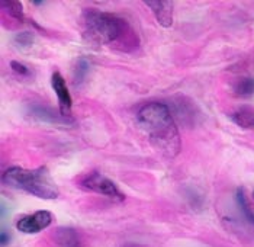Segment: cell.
<instances>
[{
  "mask_svg": "<svg viewBox=\"0 0 254 247\" xmlns=\"http://www.w3.org/2000/svg\"><path fill=\"white\" fill-rule=\"evenodd\" d=\"M121 247H148V246L141 245V243H125V245H122Z\"/></svg>",
  "mask_w": 254,
  "mask_h": 247,
  "instance_id": "19",
  "label": "cell"
},
{
  "mask_svg": "<svg viewBox=\"0 0 254 247\" xmlns=\"http://www.w3.org/2000/svg\"><path fill=\"white\" fill-rule=\"evenodd\" d=\"M175 106V112H176L177 118L185 122V124H196V105L189 100L188 97H180L175 100V103H172Z\"/></svg>",
  "mask_w": 254,
  "mask_h": 247,
  "instance_id": "8",
  "label": "cell"
},
{
  "mask_svg": "<svg viewBox=\"0 0 254 247\" xmlns=\"http://www.w3.org/2000/svg\"><path fill=\"white\" fill-rule=\"evenodd\" d=\"M145 6L151 9L156 20L164 28L173 25V3L169 0H150L145 1Z\"/></svg>",
  "mask_w": 254,
  "mask_h": 247,
  "instance_id": "7",
  "label": "cell"
},
{
  "mask_svg": "<svg viewBox=\"0 0 254 247\" xmlns=\"http://www.w3.org/2000/svg\"><path fill=\"white\" fill-rule=\"evenodd\" d=\"M10 67H12V70H13L15 73H18L19 76H31V70H29L25 64L19 63V61H12V63H10Z\"/></svg>",
  "mask_w": 254,
  "mask_h": 247,
  "instance_id": "17",
  "label": "cell"
},
{
  "mask_svg": "<svg viewBox=\"0 0 254 247\" xmlns=\"http://www.w3.org/2000/svg\"><path fill=\"white\" fill-rule=\"evenodd\" d=\"M9 240H10V237L7 236V233L6 231H1V234H0V243H1V246H6L9 243Z\"/></svg>",
  "mask_w": 254,
  "mask_h": 247,
  "instance_id": "18",
  "label": "cell"
},
{
  "mask_svg": "<svg viewBox=\"0 0 254 247\" xmlns=\"http://www.w3.org/2000/svg\"><path fill=\"white\" fill-rule=\"evenodd\" d=\"M235 199H237V204H238V208L241 211V214L244 215V218L254 226V211L250 207V202L247 199V195H246V190L243 188H238L237 193H235Z\"/></svg>",
  "mask_w": 254,
  "mask_h": 247,
  "instance_id": "13",
  "label": "cell"
},
{
  "mask_svg": "<svg viewBox=\"0 0 254 247\" xmlns=\"http://www.w3.org/2000/svg\"><path fill=\"white\" fill-rule=\"evenodd\" d=\"M253 198H254V193H253Z\"/></svg>",
  "mask_w": 254,
  "mask_h": 247,
  "instance_id": "20",
  "label": "cell"
},
{
  "mask_svg": "<svg viewBox=\"0 0 254 247\" xmlns=\"http://www.w3.org/2000/svg\"><path fill=\"white\" fill-rule=\"evenodd\" d=\"M31 115L35 119H38L41 122H47V124H70V122H73V119L64 118L61 114H56L53 109L39 106V105L31 108Z\"/></svg>",
  "mask_w": 254,
  "mask_h": 247,
  "instance_id": "9",
  "label": "cell"
},
{
  "mask_svg": "<svg viewBox=\"0 0 254 247\" xmlns=\"http://www.w3.org/2000/svg\"><path fill=\"white\" fill-rule=\"evenodd\" d=\"M54 240L60 247H80L77 233L73 228H57L54 231Z\"/></svg>",
  "mask_w": 254,
  "mask_h": 247,
  "instance_id": "11",
  "label": "cell"
},
{
  "mask_svg": "<svg viewBox=\"0 0 254 247\" xmlns=\"http://www.w3.org/2000/svg\"><path fill=\"white\" fill-rule=\"evenodd\" d=\"M137 122L157 152L170 159L176 157L180 153V135L173 114L166 103H144L138 109Z\"/></svg>",
  "mask_w": 254,
  "mask_h": 247,
  "instance_id": "2",
  "label": "cell"
},
{
  "mask_svg": "<svg viewBox=\"0 0 254 247\" xmlns=\"http://www.w3.org/2000/svg\"><path fill=\"white\" fill-rule=\"evenodd\" d=\"M53 223V215L48 211H37L31 215H25L16 223L18 231L23 234H37L50 227Z\"/></svg>",
  "mask_w": 254,
  "mask_h": 247,
  "instance_id": "5",
  "label": "cell"
},
{
  "mask_svg": "<svg viewBox=\"0 0 254 247\" xmlns=\"http://www.w3.org/2000/svg\"><path fill=\"white\" fill-rule=\"evenodd\" d=\"M15 42L20 48H29L34 44V35L31 32H20V34H16Z\"/></svg>",
  "mask_w": 254,
  "mask_h": 247,
  "instance_id": "16",
  "label": "cell"
},
{
  "mask_svg": "<svg viewBox=\"0 0 254 247\" xmlns=\"http://www.w3.org/2000/svg\"><path fill=\"white\" fill-rule=\"evenodd\" d=\"M80 25L84 38L96 45H109L131 53L139 45L137 32L125 19L98 9H86L81 13Z\"/></svg>",
  "mask_w": 254,
  "mask_h": 247,
  "instance_id": "1",
  "label": "cell"
},
{
  "mask_svg": "<svg viewBox=\"0 0 254 247\" xmlns=\"http://www.w3.org/2000/svg\"><path fill=\"white\" fill-rule=\"evenodd\" d=\"M231 119L235 125L243 130L254 133V108L252 106H241L231 114Z\"/></svg>",
  "mask_w": 254,
  "mask_h": 247,
  "instance_id": "10",
  "label": "cell"
},
{
  "mask_svg": "<svg viewBox=\"0 0 254 247\" xmlns=\"http://www.w3.org/2000/svg\"><path fill=\"white\" fill-rule=\"evenodd\" d=\"M90 72V63L86 57H80L76 63V67H74V83L76 84H81L86 77Z\"/></svg>",
  "mask_w": 254,
  "mask_h": 247,
  "instance_id": "15",
  "label": "cell"
},
{
  "mask_svg": "<svg viewBox=\"0 0 254 247\" xmlns=\"http://www.w3.org/2000/svg\"><path fill=\"white\" fill-rule=\"evenodd\" d=\"M51 86L56 92V95L59 97V106L60 114L64 118L71 119V108H73V99L71 95L67 89V83L64 80V77L61 76V73L54 72L51 76Z\"/></svg>",
  "mask_w": 254,
  "mask_h": 247,
  "instance_id": "6",
  "label": "cell"
},
{
  "mask_svg": "<svg viewBox=\"0 0 254 247\" xmlns=\"http://www.w3.org/2000/svg\"><path fill=\"white\" fill-rule=\"evenodd\" d=\"M77 186L80 189L103 195L114 202L125 201V195L119 190L117 185L99 171H89L77 177Z\"/></svg>",
  "mask_w": 254,
  "mask_h": 247,
  "instance_id": "4",
  "label": "cell"
},
{
  "mask_svg": "<svg viewBox=\"0 0 254 247\" xmlns=\"http://www.w3.org/2000/svg\"><path fill=\"white\" fill-rule=\"evenodd\" d=\"M0 7L3 10V13L9 15L12 19L22 23L25 20V15H23V6L20 1L16 0H1L0 1Z\"/></svg>",
  "mask_w": 254,
  "mask_h": 247,
  "instance_id": "12",
  "label": "cell"
},
{
  "mask_svg": "<svg viewBox=\"0 0 254 247\" xmlns=\"http://www.w3.org/2000/svg\"><path fill=\"white\" fill-rule=\"evenodd\" d=\"M235 95L240 97H250L254 95V79L253 77H243L237 80L234 84Z\"/></svg>",
  "mask_w": 254,
  "mask_h": 247,
  "instance_id": "14",
  "label": "cell"
},
{
  "mask_svg": "<svg viewBox=\"0 0 254 247\" xmlns=\"http://www.w3.org/2000/svg\"><path fill=\"white\" fill-rule=\"evenodd\" d=\"M1 182L6 186L28 192L42 199L59 198L60 190L56 180L47 167L38 169H23V167H9L1 174Z\"/></svg>",
  "mask_w": 254,
  "mask_h": 247,
  "instance_id": "3",
  "label": "cell"
}]
</instances>
